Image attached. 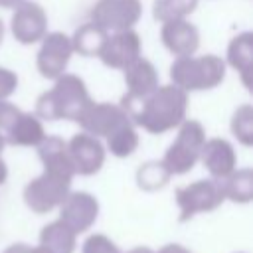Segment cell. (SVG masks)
<instances>
[{"mask_svg": "<svg viewBox=\"0 0 253 253\" xmlns=\"http://www.w3.org/2000/svg\"><path fill=\"white\" fill-rule=\"evenodd\" d=\"M119 105L126 111L136 128L150 134L174 130L184 119H188V93L174 83L158 85L140 101H121Z\"/></svg>", "mask_w": 253, "mask_h": 253, "instance_id": "cell-1", "label": "cell"}, {"mask_svg": "<svg viewBox=\"0 0 253 253\" xmlns=\"http://www.w3.org/2000/svg\"><path fill=\"white\" fill-rule=\"evenodd\" d=\"M85 81L75 73H63L53 79V87L43 91L36 101V115L42 121H77L91 103Z\"/></svg>", "mask_w": 253, "mask_h": 253, "instance_id": "cell-2", "label": "cell"}, {"mask_svg": "<svg viewBox=\"0 0 253 253\" xmlns=\"http://www.w3.org/2000/svg\"><path fill=\"white\" fill-rule=\"evenodd\" d=\"M227 65L215 53L174 57L170 63V81L186 93L210 91L223 83Z\"/></svg>", "mask_w": 253, "mask_h": 253, "instance_id": "cell-3", "label": "cell"}, {"mask_svg": "<svg viewBox=\"0 0 253 253\" xmlns=\"http://www.w3.org/2000/svg\"><path fill=\"white\" fill-rule=\"evenodd\" d=\"M206 142V128L196 119H184L178 126L176 138L166 148L162 162L170 170L172 176L188 174L198 162L200 152Z\"/></svg>", "mask_w": 253, "mask_h": 253, "instance_id": "cell-4", "label": "cell"}, {"mask_svg": "<svg viewBox=\"0 0 253 253\" xmlns=\"http://www.w3.org/2000/svg\"><path fill=\"white\" fill-rule=\"evenodd\" d=\"M71 178L61 176L51 170H42L40 176L32 178L22 192L24 204L38 215L49 213L59 208V204L65 200V196L71 190Z\"/></svg>", "mask_w": 253, "mask_h": 253, "instance_id": "cell-5", "label": "cell"}, {"mask_svg": "<svg viewBox=\"0 0 253 253\" xmlns=\"http://www.w3.org/2000/svg\"><path fill=\"white\" fill-rule=\"evenodd\" d=\"M225 202L223 188L219 180L213 178H200L176 190V206H178V219L190 221L198 213H208L217 210Z\"/></svg>", "mask_w": 253, "mask_h": 253, "instance_id": "cell-6", "label": "cell"}, {"mask_svg": "<svg viewBox=\"0 0 253 253\" xmlns=\"http://www.w3.org/2000/svg\"><path fill=\"white\" fill-rule=\"evenodd\" d=\"M91 22L101 26L107 34L130 30L142 16L140 0H97L91 8Z\"/></svg>", "mask_w": 253, "mask_h": 253, "instance_id": "cell-7", "label": "cell"}, {"mask_svg": "<svg viewBox=\"0 0 253 253\" xmlns=\"http://www.w3.org/2000/svg\"><path fill=\"white\" fill-rule=\"evenodd\" d=\"M73 55L71 38L63 32H47L40 40V49L36 53V67L43 79H57L65 73Z\"/></svg>", "mask_w": 253, "mask_h": 253, "instance_id": "cell-8", "label": "cell"}, {"mask_svg": "<svg viewBox=\"0 0 253 253\" xmlns=\"http://www.w3.org/2000/svg\"><path fill=\"white\" fill-rule=\"evenodd\" d=\"M10 34L22 45L38 43L47 34V14L42 4L22 0L10 18Z\"/></svg>", "mask_w": 253, "mask_h": 253, "instance_id": "cell-9", "label": "cell"}, {"mask_svg": "<svg viewBox=\"0 0 253 253\" xmlns=\"http://www.w3.org/2000/svg\"><path fill=\"white\" fill-rule=\"evenodd\" d=\"M67 142V154L71 158L75 176H93L97 174L107 158V150L101 138L81 130L77 134H73Z\"/></svg>", "mask_w": 253, "mask_h": 253, "instance_id": "cell-10", "label": "cell"}, {"mask_svg": "<svg viewBox=\"0 0 253 253\" xmlns=\"http://www.w3.org/2000/svg\"><path fill=\"white\" fill-rule=\"evenodd\" d=\"M57 210H59V219L67 227H71L77 235H81L95 225L99 217V200L85 190H75V192L69 190V194L59 204Z\"/></svg>", "mask_w": 253, "mask_h": 253, "instance_id": "cell-11", "label": "cell"}, {"mask_svg": "<svg viewBox=\"0 0 253 253\" xmlns=\"http://www.w3.org/2000/svg\"><path fill=\"white\" fill-rule=\"evenodd\" d=\"M126 121H130V117L121 105L107 103V101H99V103L91 101L75 123H79L81 130L97 138H105L109 132H113L117 126H121Z\"/></svg>", "mask_w": 253, "mask_h": 253, "instance_id": "cell-12", "label": "cell"}, {"mask_svg": "<svg viewBox=\"0 0 253 253\" xmlns=\"http://www.w3.org/2000/svg\"><path fill=\"white\" fill-rule=\"evenodd\" d=\"M140 53H142L140 36L130 28V30L109 34L97 57L103 61V65L123 71L136 57H140Z\"/></svg>", "mask_w": 253, "mask_h": 253, "instance_id": "cell-13", "label": "cell"}, {"mask_svg": "<svg viewBox=\"0 0 253 253\" xmlns=\"http://www.w3.org/2000/svg\"><path fill=\"white\" fill-rule=\"evenodd\" d=\"M200 162L208 170L210 178L223 180L237 168V154L227 138L213 136V138H206L200 152Z\"/></svg>", "mask_w": 253, "mask_h": 253, "instance_id": "cell-14", "label": "cell"}, {"mask_svg": "<svg viewBox=\"0 0 253 253\" xmlns=\"http://www.w3.org/2000/svg\"><path fill=\"white\" fill-rule=\"evenodd\" d=\"M160 40L174 57L194 55L200 47V30L188 18L170 20V22H162Z\"/></svg>", "mask_w": 253, "mask_h": 253, "instance_id": "cell-15", "label": "cell"}, {"mask_svg": "<svg viewBox=\"0 0 253 253\" xmlns=\"http://www.w3.org/2000/svg\"><path fill=\"white\" fill-rule=\"evenodd\" d=\"M123 75H125L126 93L123 95L121 101H140L160 85L156 67L152 65V61H148L142 55L136 57L130 65H126L123 69Z\"/></svg>", "mask_w": 253, "mask_h": 253, "instance_id": "cell-16", "label": "cell"}, {"mask_svg": "<svg viewBox=\"0 0 253 253\" xmlns=\"http://www.w3.org/2000/svg\"><path fill=\"white\" fill-rule=\"evenodd\" d=\"M225 65L235 69L241 77V83L251 89V69H253V34L251 32H241L233 36L227 43L225 51Z\"/></svg>", "mask_w": 253, "mask_h": 253, "instance_id": "cell-17", "label": "cell"}, {"mask_svg": "<svg viewBox=\"0 0 253 253\" xmlns=\"http://www.w3.org/2000/svg\"><path fill=\"white\" fill-rule=\"evenodd\" d=\"M4 138L12 146H38L45 138L43 121L36 113L20 111L16 121L4 130Z\"/></svg>", "mask_w": 253, "mask_h": 253, "instance_id": "cell-18", "label": "cell"}, {"mask_svg": "<svg viewBox=\"0 0 253 253\" xmlns=\"http://www.w3.org/2000/svg\"><path fill=\"white\" fill-rule=\"evenodd\" d=\"M36 148H38V156L42 160L43 170L57 172V174L67 176L71 180L75 178V170H73L71 158L67 154V142L61 136L45 134V138Z\"/></svg>", "mask_w": 253, "mask_h": 253, "instance_id": "cell-19", "label": "cell"}, {"mask_svg": "<svg viewBox=\"0 0 253 253\" xmlns=\"http://www.w3.org/2000/svg\"><path fill=\"white\" fill-rule=\"evenodd\" d=\"M38 245L45 253H73L77 245V233L57 217L42 227Z\"/></svg>", "mask_w": 253, "mask_h": 253, "instance_id": "cell-20", "label": "cell"}, {"mask_svg": "<svg viewBox=\"0 0 253 253\" xmlns=\"http://www.w3.org/2000/svg\"><path fill=\"white\" fill-rule=\"evenodd\" d=\"M107 32L97 26L95 22H87L83 26H79L71 38V45H73V53L81 55V57H97L105 40H107Z\"/></svg>", "mask_w": 253, "mask_h": 253, "instance_id": "cell-21", "label": "cell"}, {"mask_svg": "<svg viewBox=\"0 0 253 253\" xmlns=\"http://www.w3.org/2000/svg\"><path fill=\"white\" fill-rule=\"evenodd\" d=\"M105 150H109L113 156L117 158H128L136 152L138 144H140V136L138 130L134 126L132 121L123 123L121 126H117L113 132H109L105 136Z\"/></svg>", "mask_w": 253, "mask_h": 253, "instance_id": "cell-22", "label": "cell"}, {"mask_svg": "<svg viewBox=\"0 0 253 253\" xmlns=\"http://www.w3.org/2000/svg\"><path fill=\"white\" fill-rule=\"evenodd\" d=\"M221 182L223 196L235 204H249L253 200V170L251 168H235Z\"/></svg>", "mask_w": 253, "mask_h": 253, "instance_id": "cell-23", "label": "cell"}, {"mask_svg": "<svg viewBox=\"0 0 253 253\" xmlns=\"http://www.w3.org/2000/svg\"><path fill=\"white\" fill-rule=\"evenodd\" d=\"M172 174L162 160H148L136 170V186L144 192H158L168 186Z\"/></svg>", "mask_w": 253, "mask_h": 253, "instance_id": "cell-24", "label": "cell"}, {"mask_svg": "<svg viewBox=\"0 0 253 253\" xmlns=\"http://www.w3.org/2000/svg\"><path fill=\"white\" fill-rule=\"evenodd\" d=\"M198 8V0H154L152 18L156 22L184 20Z\"/></svg>", "mask_w": 253, "mask_h": 253, "instance_id": "cell-25", "label": "cell"}, {"mask_svg": "<svg viewBox=\"0 0 253 253\" xmlns=\"http://www.w3.org/2000/svg\"><path fill=\"white\" fill-rule=\"evenodd\" d=\"M229 128L239 144L253 146V107L249 103H243L233 111Z\"/></svg>", "mask_w": 253, "mask_h": 253, "instance_id": "cell-26", "label": "cell"}, {"mask_svg": "<svg viewBox=\"0 0 253 253\" xmlns=\"http://www.w3.org/2000/svg\"><path fill=\"white\" fill-rule=\"evenodd\" d=\"M81 253H123L119 249V245L105 233H91L83 245H81Z\"/></svg>", "mask_w": 253, "mask_h": 253, "instance_id": "cell-27", "label": "cell"}, {"mask_svg": "<svg viewBox=\"0 0 253 253\" xmlns=\"http://www.w3.org/2000/svg\"><path fill=\"white\" fill-rule=\"evenodd\" d=\"M16 89H18V75H16V71L0 65V101L12 97L16 93Z\"/></svg>", "mask_w": 253, "mask_h": 253, "instance_id": "cell-28", "label": "cell"}, {"mask_svg": "<svg viewBox=\"0 0 253 253\" xmlns=\"http://www.w3.org/2000/svg\"><path fill=\"white\" fill-rule=\"evenodd\" d=\"M18 115H20V109L14 103H10L8 99H2L0 101V130L4 132L16 121Z\"/></svg>", "mask_w": 253, "mask_h": 253, "instance_id": "cell-29", "label": "cell"}, {"mask_svg": "<svg viewBox=\"0 0 253 253\" xmlns=\"http://www.w3.org/2000/svg\"><path fill=\"white\" fill-rule=\"evenodd\" d=\"M156 253H192L188 247H184L182 243H166L164 247H160Z\"/></svg>", "mask_w": 253, "mask_h": 253, "instance_id": "cell-30", "label": "cell"}, {"mask_svg": "<svg viewBox=\"0 0 253 253\" xmlns=\"http://www.w3.org/2000/svg\"><path fill=\"white\" fill-rule=\"evenodd\" d=\"M2 253H34V247L28 243H12Z\"/></svg>", "mask_w": 253, "mask_h": 253, "instance_id": "cell-31", "label": "cell"}, {"mask_svg": "<svg viewBox=\"0 0 253 253\" xmlns=\"http://www.w3.org/2000/svg\"><path fill=\"white\" fill-rule=\"evenodd\" d=\"M6 178H8V166H6V162L0 156V186L6 182Z\"/></svg>", "mask_w": 253, "mask_h": 253, "instance_id": "cell-32", "label": "cell"}, {"mask_svg": "<svg viewBox=\"0 0 253 253\" xmlns=\"http://www.w3.org/2000/svg\"><path fill=\"white\" fill-rule=\"evenodd\" d=\"M126 253H156V251H154V249H150V247L138 245V247H132V249H128Z\"/></svg>", "mask_w": 253, "mask_h": 253, "instance_id": "cell-33", "label": "cell"}, {"mask_svg": "<svg viewBox=\"0 0 253 253\" xmlns=\"http://www.w3.org/2000/svg\"><path fill=\"white\" fill-rule=\"evenodd\" d=\"M22 0H0V8H16Z\"/></svg>", "mask_w": 253, "mask_h": 253, "instance_id": "cell-34", "label": "cell"}, {"mask_svg": "<svg viewBox=\"0 0 253 253\" xmlns=\"http://www.w3.org/2000/svg\"><path fill=\"white\" fill-rule=\"evenodd\" d=\"M4 146H6V138H4V132L0 130V156H2V150H4Z\"/></svg>", "mask_w": 253, "mask_h": 253, "instance_id": "cell-35", "label": "cell"}, {"mask_svg": "<svg viewBox=\"0 0 253 253\" xmlns=\"http://www.w3.org/2000/svg\"><path fill=\"white\" fill-rule=\"evenodd\" d=\"M4 34H6V30H4V22L0 20V45H2V42H4Z\"/></svg>", "mask_w": 253, "mask_h": 253, "instance_id": "cell-36", "label": "cell"}, {"mask_svg": "<svg viewBox=\"0 0 253 253\" xmlns=\"http://www.w3.org/2000/svg\"><path fill=\"white\" fill-rule=\"evenodd\" d=\"M237 253H243V251H237Z\"/></svg>", "mask_w": 253, "mask_h": 253, "instance_id": "cell-37", "label": "cell"}]
</instances>
